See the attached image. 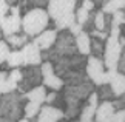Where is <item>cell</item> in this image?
<instances>
[{"label":"cell","instance_id":"obj_1","mask_svg":"<svg viewBox=\"0 0 125 122\" xmlns=\"http://www.w3.org/2000/svg\"><path fill=\"white\" fill-rule=\"evenodd\" d=\"M96 91V85L91 80H86L79 85H65L62 90L66 100V108H65V118L70 122L79 121L82 110L88 100V97Z\"/></svg>","mask_w":125,"mask_h":122},{"label":"cell","instance_id":"obj_2","mask_svg":"<svg viewBox=\"0 0 125 122\" xmlns=\"http://www.w3.org/2000/svg\"><path fill=\"white\" fill-rule=\"evenodd\" d=\"M26 94L20 91L2 94L0 97V122H19L25 118Z\"/></svg>","mask_w":125,"mask_h":122},{"label":"cell","instance_id":"obj_3","mask_svg":"<svg viewBox=\"0 0 125 122\" xmlns=\"http://www.w3.org/2000/svg\"><path fill=\"white\" fill-rule=\"evenodd\" d=\"M76 54H79L77 43H76V36L70 30L59 31L56 45L48 51H42L43 62L45 60L56 62V60L62 59V57H71V56H76Z\"/></svg>","mask_w":125,"mask_h":122},{"label":"cell","instance_id":"obj_4","mask_svg":"<svg viewBox=\"0 0 125 122\" xmlns=\"http://www.w3.org/2000/svg\"><path fill=\"white\" fill-rule=\"evenodd\" d=\"M51 17L48 9L42 8H32L30 12L22 16V30L25 34H28L31 39L40 36L43 31L51 28Z\"/></svg>","mask_w":125,"mask_h":122},{"label":"cell","instance_id":"obj_5","mask_svg":"<svg viewBox=\"0 0 125 122\" xmlns=\"http://www.w3.org/2000/svg\"><path fill=\"white\" fill-rule=\"evenodd\" d=\"M43 85V73L40 67H23L22 68V80L19 84V90L20 93H26L31 91L36 87Z\"/></svg>","mask_w":125,"mask_h":122},{"label":"cell","instance_id":"obj_6","mask_svg":"<svg viewBox=\"0 0 125 122\" xmlns=\"http://www.w3.org/2000/svg\"><path fill=\"white\" fill-rule=\"evenodd\" d=\"M42 73H43V85L50 91H62L65 88V80L56 73L54 63L50 60H45L40 65Z\"/></svg>","mask_w":125,"mask_h":122},{"label":"cell","instance_id":"obj_7","mask_svg":"<svg viewBox=\"0 0 125 122\" xmlns=\"http://www.w3.org/2000/svg\"><path fill=\"white\" fill-rule=\"evenodd\" d=\"M20 16L22 14H20L19 6H12L9 16L0 19V34H2V37L23 31L22 30V17Z\"/></svg>","mask_w":125,"mask_h":122},{"label":"cell","instance_id":"obj_8","mask_svg":"<svg viewBox=\"0 0 125 122\" xmlns=\"http://www.w3.org/2000/svg\"><path fill=\"white\" fill-rule=\"evenodd\" d=\"M122 50L124 46L119 42V37L110 36V39L107 40V48H105V56H104V62H105L107 70H117Z\"/></svg>","mask_w":125,"mask_h":122},{"label":"cell","instance_id":"obj_9","mask_svg":"<svg viewBox=\"0 0 125 122\" xmlns=\"http://www.w3.org/2000/svg\"><path fill=\"white\" fill-rule=\"evenodd\" d=\"M23 53V59H25V67H40L43 63V57H42V50L39 48V45L32 40L28 45H25L22 48Z\"/></svg>","mask_w":125,"mask_h":122},{"label":"cell","instance_id":"obj_10","mask_svg":"<svg viewBox=\"0 0 125 122\" xmlns=\"http://www.w3.org/2000/svg\"><path fill=\"white\" fill-rule=\"evenodd\" d=\"M37 119H39V122H60L62 119H65V111L52 105L43 104Z\"/></svg>","mask_w":125,"mask_h":122},{"label":"cell","instance_id":"obj_11","mask_svg":"<svg viewBox=\"0 0 125 122\" xmlns=\"http://www.w3.org/2000/svg\"><path fill=\"white\" fill-rule=\"evenodd\" d=\"M57 34H59V31H57V30H54V28H48L46 31H43L40 36L34 37L32 40L39 45V48H40L42 51H48V50H51V48L56 45Z\"/></svg>","mask_w":125,"mask_h":122},{"label":"cell","instance_id":"obj_12","mask_svg":"<svg viewBox=\"0 0 125 122\" xmlns=\"http://www.w3.org/2000/svg\"><path fill=\"white\" fill-rule=\"evenodd\" d=\"M116 108L113 105V100H102L97 107L94 116V122H111L114 114H116Z\"/></svg>","mask_w":125,"mask_h":122},{"label":"cell","instance_id":"obj_13","mask_svg":"<svg viewBox=\"0 0 125 122\" xmlns=\"http://www.w3.org/2000/svg\"><path fill=\"white\" fill-rule=\"evenodd\" d=\"M2 39H5L8 43H9V46L12 48V50H22L25 45H28L31 40H30V36L28 34H25V33H17V34H11V36H5V37H2Z\"/></svg>","mask_w":125,"mask_h":122},{"label":"cell","instance_id":"obj_14","mask_svg":"<svg viewBox=\"0 0 125 122\" xmlns=\"http://www.w3.org/2000/svg\"><path fill=\"white\" fill-rule=\"evenodd\" d=\"M76 43H77V50L83 56H91V36L90 33L82 31L79 36H76Z\"/></svg>","mask_w":125,"mask_h":122},{"label":"cell","instance_id":"obj_15","mask_svg":"<svg viewBox=\"0 0 125 122\" xmlns=\"http://www.w3.org/2000/svg\"><path fill=\"white\" fill-rule=\"evenodd\" d=\"M48 90L45 85H40V87H36V88H32L31 91L26 93V99L31 100V102H39V104H45L46 100V94H48Z\"/></svg>","mask_w":125,"mask_h":122},{"label":"cell","instance_id":"obj_16","mask_svg":"<svg viewBox=\"0 0 125 122\" xmlns=\"http://www.w3.org/2000/svg\"><path fill=\"white\" fill-rule=\"evenodd\" d=\"M110 85H111V88L114 91V94H116V97L124 96L125 94V74L117 73V74L113 77V80H111Z\"/></svg>","mask_w":125,"mask_h":122},{"label":"cell","instance_id":"obj_17","mask_svg":"<svg viewBox=\"0 0 125 122\" xmlns=\"http://www.w3.org/2000/svg\"><path fill=\"white\" fill-rule=\"evenodd\" d=\"M105 48H107V42L100 40V39L91 37V56L99 57V59H104L105 56Z\"/></svg>","mask_w":125,"mask_h":122},{"label":"cell","instance_id":"obj_18","mask_svg":"<svg viewBox=\"0 0 125 122\" xmlns=\"http://www.w3.org/2000/svg\"><path fill=\"white\" fill-rule=\"evenodd\" d=\"M102 9L105 14H111L113 16L117 11H124L125 9V0H107Z\"/></svg>","mask_w":125,"mask_h":122},{"label":"cell","instance_id":"obj_19","mask_svg":"<svg viewBox=\"0 0 125 122\" xmlns=\"http://www.w3.org/2000/svg\"><path fill=\"white\" fill-rule=\"evenodd\" d=\"M96 93H97L100 102H102V100H113V99H116V94H114V91H113V88H111L110 84L97 85V87H96Z\"/></svg>","mask_w":125,"mask_h":122},{"label":"cell","instance_id":"obj_20","mask_svg":"<svg viewBox=\"0 0 125 122\" xmlns=\"http://www.w3.org/2000/svg\"><path fill=\"white\" fill-rule=\"evenodd\" d=\"M8 63L12 68H23L25 67V59H23V53L22 50H12V53L8 57Z\"/></svg>","mask_w":125,"mask_h":122},{"label":"cell","instance_id":"obj_21","mask_svg":"<svg viewBox=\"0 0 125 122\" xmlns=\"http://www.w3.org/2000/svg\"><path fill=\"white\" fill-rule=\"evenodd\" d=\"M42 110V104L39 102H31L28 100L26 105H25V118L26 119H32V118H37Z\"/></svg>","mask_w":125,"mask_h":122},{"label":"cell","instance_id":"obj_22","mask_svg":"<svg viewBox=\"0 0 125 122\" xmlns=\"http://www.w3.org/2000/svg\"><path fill=\"white\" fill-rule=\"evenodd\" d=\"M94 26H96V30H99V31L107 30V14L104 12V9H97V11H96Z\"/></svg>","mask_w":125,"mask_h":122},{"label":"cell","instance_id":"obj_23","mask_svg":"<svg viewBox=\"0 0 125 122\" xmlns=\"http://www.w3.org/2000/svg\"><path fill=\"white\" fill-rule=\"evenodd\" d=\"M90 16H91V12L88 11V9H85V8H82V6L79 5L77 9H76V22H77L79 25L85 26V23L88 22Z\"/></svg>","mask_w":125,"mask_h":122},{"label":"cell","instance_id":"obj_24","mask_svg":"<svg viewBox=\"0 0 125 122\" xmlns=\"http://www.w3.org/2000/svg\"><path fill=\"white\" fill-rule=\"evenodd\" d=\"M11 53L12 48L9 46V43L5 39H2V42H0V62H8V57Z\"/></svg>","mask_w":125,"mask_h":122},{"label":"cell","instance_id":"obj_25","mask_svg":"<svg viewBox=\"0 0 125 122\" xmlns=\"http://www.w3.org/2000/svg\"><path fill=\"white\" fill-rule=\"evenodd\" d=\"M17 6H19V9H20V14H22V16H25L26 12H30L31 9H32V5H31L30 0H19Z\"/></svg>","mask_w":125,"mask_h":122},{"label":"cell","instance_id":"obj_26","mask_svg":"<svg viewBox=\"0 0 125 122\" xmlns=\"http://www.w3.org/2000/svg\"><path fill=\"white\" fill-rule=\"evenodd\" d=\"M11 5H9L6 0H0V19H3V17H6L11 14Z\"/></svg>","mask_w":125,"mask_h":122},{"label":"cell","instance_id":"obj_27","mask_svg":"<svg viewBox=\"0 0 125 122\" xmlns=\"http://www.w3.org/2000/svg\"><path fill=\"white\" fill-rule=\"evenodd\" d=\"M57 97H59V91H48L45 104L46 105H54L56 100H57Z\"/></svg>","mask_w":125,"mask_h":122},{"label":"cell","instance_id":"obj_28","mask_svg":"<svg viewBox=\"0 0 125 122\" xmlns=\"http://www.w3.org/2000/svg\"><path fill=\"white\" fill-rule=\"evenodd\" d=\"M113 105H114V108H116L117 111L119 110H125V94L113 99Z\"/></svg>","mask_w":125,"mask_h":122},{"label":"cell","instance_id":"obj_29","mask_svg":"<svg viewBox=\"0 0 125 122\" xmlns=\"http://www.w3.org/2000/svg\"><path fill=\"white\" fill-rule=\"evenodd\" d=\"M79 5H80L82 8H85V9H88L90 12L96 11V8H97V6H96V3L93 2V0H82V2H80Z\"/></svg>","mask_w":125,"mask_h":122},{"label":"cell","instance_id":"obj_30","mask_svg":"<svg viewBox=\"0 0 125 122\" xmlns=\"http://www.w3.org/2000/svg\"><path fill=\"white\" fill-rule=\"evenodd\" d=\"M32 8H42V9H46L48 5H50V0H30Z\"/></svg>","mask_w":125,"mask_h":122},{"label":"cell","instance_id":"obj_31","mask_svg":"<svg viewBox=\"0 0 125 122\" xmlns=\"http://www.w3.org/2000/svg\"><path fill=\"white\" fill-rule=\"evenodd\" d=\"M117 71L125 74V46L122 50V54H121V59H119V65H117Z\"/></svg>","mask_w":125,"mask_h":122},{"label":"cell","instance_id":"obj_32","mask_svg":"<svg viewBox=\"0 0 125 122\" xmlns=\"http://www.w3.org/2000/svg\"><path fill=\"white\" fill-rule=\"evenodd\" d=\"M111 122H125V110L116 111V114H114V118H113Z\"/></svg>","mask_w":125,"mask_h":122},{"label":"cell","instance_id":"obj_33","mask_svg":"<svg viewBox=\"0 0 125 122\" xmlns=\"http://www.w3.org/2000/svg\"><path fill=\"white\" fill-rule=\"evenodd\" d=\"M70 31L73 33L74 36H79V34H80V33L83 31V26H82V25H79V23L76 22L74 25H71V28H70Z\"/></svg>","mask_w":125,"mask_h":122},{"label":"cell","instance_id":"obj_34","mask_svg":"<svg viewBox=\"0 0 125 122\" xmlns=\"http://www.w3.org/2000/svg\"><path fill=\"white\" fill-rule=\"evenodd\" d=\"M93 2L96 3V6H97V8H100V9H102V8H104V5H105V2H107V0H93Z\"/></svg>","mask_w":125,"mask_h":122},{"label":"cell","instance_id":"obj_35","mask_svg":"<svg viewBox=\"0 0 125 122\" xmlns=\"http://www.w3.org/2000/svg\"><path fill=\"white\" fill-rule=\"evenodd\" d=\"M6 2L11 5V6H17V3H19V0H6Z\"/></svg>","mask_w":125,"mask_h":122},{"label":"cell","instance_id":"obj_36","mask_svg":"<svg viewBox=\"0 0 125 122\" xmlns=\"http://www.w3.org/2000/svg\"><path fill=\"white\" fill-rule=\"evenodd\" d=\"M121 36L125 37V23H122V25H121Z\"/></svg>","mask_w":125,"mask_h":122},{"label":"cell","instance_id":"obj_37","mask_svg":"<svg viewBox=\"0 0 125 122\" xmlns=\"http://www.w3.org/2000/svg\"><path fill=\"white\" fill-rule=\"evenodd\" d=\"M19 122H30V119H26V118H23V119H20Z\"/></svg>","mask_w":125,"mask_h":122},{"label":"cell","instance_id":"obj_38","mask_svg":"<svg viewBox=\"0 0 125 122\" xmlns=\"http://www.w3.org/2000/svg\"><path fill=\"white\" fill-rule=\"evenodd\" d=\"M74 122H94V121H82V119H79V121H74Z\"/></svg>","mask_w":125,"mask_h":122},{"label":"cell","instance_id":"obj_39","mask_svg":"<svg viewBox=\"0 0 125 122\" xmlns=\"http://www.w3.org/2000/svg\"><path fill=\"white\" fill-rule=\"evenodd\" d=\"M60 122H70V121H68V119H66V118H65V119H62Z\"/></svg>","mask_w":125,"mask_h":122},{"label":"cell","instance_id":"obj_40","mask_svg":"<svg viewBox=\"0 0 125 122\" xmlns=\"http://www.w3.org/2000/svg\"><path fill=\"white\" fill-rule=\"evenodd\" d=\"M77 2H79V3H80V2H82V0H77Z\"/></svg>","mask_w":125,"mask_h":122}]
</instances>
